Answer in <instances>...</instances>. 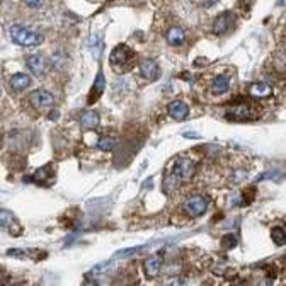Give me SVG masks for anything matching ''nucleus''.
<instances>
[{"label": "nucleus", "instance_id": "f257e3e1", "mask_svg": "<svg viewBox=\"0 0 286 286\" xmlns=\"http://www.w3.org/2000/svg\"><path fill=\"white\" fill-rule=\"evenodd\" d=\"M135 61H136L135 51L126 44H117L111 51L109 65L116 74H126V72H130L135 66Z\"/></svg>", "mask_w": 286, "mask_h": 286}, {"label": "nucleus", "instance_id": "f03ea898", "mask_svg": "<svg viewBox=\"0 0 286 286\" xmlns=\"http://www.w3.org/2000/svg\"><path fill=\"white\" fill-rule=\"evenodd\" d=\"M9 34H10V39H12L15 44L26 46V48H29V46H39L41 43H43V36H41L39 33H36V31H33V29L26 28V26H22V24L10 26Z\"/></svg>", "mask_w": 286, "mask_h": 286}, {"label": "nucleus", "instance_id": "7ed1b4c3", "mask_svg": "<svg viewBox=\"0 0 286 286\" xmlns=\"http://www.w3.org/2000/svg\"><path fill=\"white\" fill-rule=\"evenodd\" d=\"M194 171H196V165H194V162L191 160V158L181 157V158H177L176 163H174L172 174L177 181H189V179L194 176Z\"/></svg>", "mask_w": 286, "mask_h": 286}, {"label": "nucleus", "instance_id": "20e7f679", "mask_svg": "<svg viewBox=\"0 0 286 286\" xmlns=\"http://www.w3.org/2000/svg\"><path fill=\"white\" fill-rule=\"evenodd\" d=\"M182 208L189 217H193V218L201 217V214L208 209V199L201 196V194H194V196L186 199V203L182 204Z\"/></svg>", "mask_w": 286, "mask_h": 286}, {"label": "nucleus", "instance_id": "39448f33", "mask_svg": "<svg viewBox=\"0 0 286 286\" xmlns=\"http://www.w3.org/2000/svg\"><path fill=\"white\" fill-rule=\"evenodd\" d=\"M29 102H31V106L36 107V109H46V107H51L55 104V97L48 90L38 89L29 94Z\"/></svg>", "mask_w": 286, "mask_h": 286}, {"label": "nucleus", "instance_id": "423d86ee", "mask_svg": "<svg viewBox=\"0 0 286 286\" xmlns=\"http://www.w3.org/2000/svg\"><path fill=\"white\" fill-rule=\"evenodd\" d=\"M235 24V17L232 12H225L220 17H217V20L213 22V33L214 34H227L230 29L233 28Z\"/></svg>", "mask_w": 286, "mask_h": 286}, {"label": "nucleus", "instance_id": "0eeeda50", "mask_svg": "<svg viewBox=\"0 0 286 286\" xmlns=\"http://www.w3.org/2000/svg\"><path fill=\"white\" fill-rule=\"evenodd\" d=\"M140 74L143 79L155 82V80H158V77H160V66H158L157 61H153V60H143L140 65Z\"/></svg>", "mask_w": 286, "mask_h": 286}, {"label": "nucleus", "instance_id": "6e6552de", "mask_svg": "<svg viewBox=\"0 0 286 286\" xmlns=\"http://www.w3.org/2000/svg\"><path fill=\"white\" fill-rule=\"evenodd\" d=\"M167 112L172 120L184 121L189 114V107H187L186 102H182V101H172L171 104L167 106Z\"/></svg>", "mask_w": 286, "mask_h": 286}, {"label": "nucleus", "instance_id": "1a4fd4ad", "mask_svg": "<svg viewBox=\"0 0 286 286\" xmlns=\"http://www.w3.org/2000/svg\"><path fill=\"white\" fill-rule=\"evenodd\" d=\"M160 268H162V259L157 254L150 255V257L143 260V273L147 274V278H155V276H158Z\"/></svg>", "mask_w": 286, "mask_h": 286}, {"label": "nucleus", "instance_id": "9d476101", "mask_svg": "<svg viewBox=\"0 0 286 286\" xmlns=\"http://www.w3.org/2000/svg\"><path fill=\"white\" fill-rule=\"evenodd\" d=\"M249 94L254 97V99H268L273 94V87L266 82H254L252 85L249 87Z\"/></svg>", "mask_w": 286, "mask_h": 286}, {"label": "nucleus", "instance_id": "9b49d317", "mask_svg": "<svg viewBox=\"0 0 286 286\" xmlns=\"http://www.w3.org/2000/svg\"><path fill=\"white\" fill-rule=\"evenodd\" d=\"M165 41L171 46H181L184 44V41H186V33H184L182 28H179V26H172V28L167 29Z\"/></svg>", "mask_w": 286, "mask_h": 286}, {"label": "nucleus", "instance_id": "f8f14e48", "mask_svg": "<svg viewBox=\"0 0 286 286\" xmlns=\"http://www.w3.org/2000/svg\"><path fill=\"white\" fill-rule=\"evenodd\" d=\"M26 63H28L31 74L36 75V77H41V75H43L44 72H46V60H44L41 55H33V56H29Z\"/></svg>", "mask_w": 286, "mask_h": 286}, {"label": "nucleus", "instance_id": "ddd939ff", "mask_svg": "<svg viewBox=\"0 0 286 286\" xmlns=\"http://www.w3.org/2000/svg\"><path fill=\"white\" fill-rule=\"evenodd\" d=\"M0 223H2V227L7 230V232H10V235L20 233V227H17V223H15L14 214L7 211V209H4V211L0 213Z\"/></svg>", "mask_w": 286, "mask_h": 286}, {"label": "nucleus", "instance_id": "4468645a", "mask_svg": "<svg viewBox=\"0 0 286 286\" xmlns=\"http://www.w3.org/2000/svg\"><path fill=\"white\" fill-rule=\"evenodd\" d=\"M104 85H106V79H104V74L99 70L97 72V77L94 80V85H92L90 89V97H89V104H94V102L99 99L102 90H104Z\"/></svg>", "mask_w": 286, "mask_h": 286}, {"label": "nucleus", "instance_id": "2eb2a0df", "mask_svg": "<svg viewBox=\"0 0 286 286\" xmlns=\"http://www.w3.org/2000/svg\"><path fill=\"white\" fill-rule=\"evenodd\" d=\"M80 126L84 130H94V128L99 126V114L94 111H85L80 116Z\"/></svg>", "mask_w": 286, "mask_h": 286}, {"label": "nucleus", "instance_id": "dca6fc26", "mask_svg": "<svg viewBox=\"0 0 286 286\" xmlns=\"http://www.w3.org/2000/svg\"><path fill=\"white\" fill-rule=\"evenodd\" d=\"M31 84V79L29 75L26 74H15L10 77V87L15 90V92H20V90H26Z\"/></svg>", "mask_w": 286, "mask_h": 286}, {"label": "nucleus", "instance_id": "f3484780", "mask_svg": "<svg viewBox=\"0 0 286 286\" xmlns=\"http://www.w3.org/2000/svg\"><path fill=\"white\" fill-rule=\"evenodd\" d=\"M228 89H230V82L227 77H217V79L213 80V84H211L213 94L222 96V94H225V92H228Z\"/></svg>", "mask_w": 286, "mask_h": 286}, {"label": "nucleus", "instance_id": "a211bd4d", "mask_svg": "<svg viewBox=\"0 0 286 286\" xmlns=\"http://www.w3.org/2000/svg\"><path fill=\"white\" fill-rule=\"evenodd\" d=\"M116 147V138L114 136H101L97 140V148L102 152H111Z\"/></svg>", "mask_w": 286, "mask_h": 286}, {"label": "nucleus", "instance_id": "6ab92c4d", "mask_svg": "<svg viewBox=\"0 0 286 286\" xmlns=\"http://www.w3.org/2000/svg\"><path fill=\"white\" fill-rule=\"evenodd\" d=\"M271 239L276 245H284L286 244V230L281 227H276L271 230Z\"/></svg>", "mask_w": 286, "mask_h": 286}, {"label": "nucleus", "instance_id": "aec40b11", "mask_svg": "<svg viewBox=\"0 0 286 286\" xmlns=\"http://www.w3.org/2000/svg\"><path fill=\"white\" fill-rule=\"evenodd\" d=\"M89 48L92 51V55L96 56V58H99L101 56V48H102V41L99 36H90V41H89Z\"/></svg>", "mask_w": 286, "mask_h": 286}, {"label": "nucleus", "instance_id": "412c9836", "mask_svg": "<svg viewBox=\"0 0 286 286\" xmlns=\"http://www.w3.org/2000/svg\"><path fill=\"white\" fill-rule=\"evenodd\" d=\"M233 117V120H245V117L249 116V109L247 106H240V107H233L232 114H230Z\"/></svg>", "mask_w": 286, "mask_h": 286}, {"label": "nucleus", "instance_id": "4be33fe9", "mask_svg": "<svg viewBox=\"0 0 286 286\" xmlns=\"http://www.w3.org/2000/svg\"><path fill=\"white\" fill-rule=\"evenodd\" d=\"M222 245H223L225 249H233L235 245H237V239H235L232 233L223 235V239H222Z\"/></svg>", "mask_w": 286, "mask_h": 286}, {"label": "nucleus", "instance_id": "5701e85b", "mask_svg": "<svg viewBox=\"0 0 286 286\" xmlns=\"http://www.w3.org/2000/svg\"><path fill=\"white\" fill-rule=\"evenodd\" d=\"M22 2L31 9H39V7H43L44 0H22Z\"/></svg>", "mask_w": 286, "mask_h": 286}, {"label": "nucleus", "instance_id": "b1692460", "mask_svg": "<svg viewBox=\"0 0 286 286\" xmlns=\"http://www.w3.org/2000/svg\"><path fill=\"white\" fill-rule=\"evenodd\" d=\"M217 2H218V0H203V5H204V7H213Z\"/></svg>", "mask_w": 286, "mask_h": 286}]
</instances>
